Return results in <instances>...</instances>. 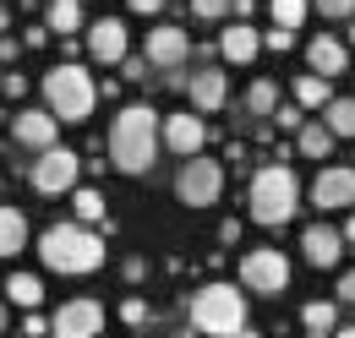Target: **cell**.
Returning a JSON list of instances; mask_svg holds the SVG:
<instances>
[{"instance_id":"obj_1","label":"cell","mask_w":355,"mask_h":338,"mask_svg":"<svg viewBox=\"0 0 355 338\" xmlns=\"http://www.w3.org/2000/svg\"><path fill=\"white\" fill-rule=\"evenodd\" d=\"M159 142H164V126L148 104H126L110 126V164L121 175H148L153 159H159Z\"/></svg>"},{"instance_id":"obj_2","label":"cell","mask_w":355,"mask_h":338,"mask_svg":"<svg viewBox=\"0 0 355 338\" xmlns=\"http://www.w3.org/2000/svg\"><path fill=\"white\" fill-rule=\"evenodd\" d=\"M39 256H44V267H55V273L83 278L93 267H104V240L93 235L88 224H49L44 235H39Z\"/></svg>"},{"instance_id":"obj_3","label":"cell","mask_w":355,"mask_h":338,"mask_svg":"<svg viewBox=\"0 0 355 338\" xmlns=\"http://www.w3.org/2000/svg\"><path fill=\"white\" fill-rule=\"evenodd\" d=\"M246 202H252V218H257L263 229L290 224L295 208H301V180H295V169H290V164H263L257 175H252Z\"/></svg>"},{"instance_id":"obj_4","label":"cell","mask_w":355,"mask_h":338,"mask_svg":"<svg viewBox=\"0 0 355 338\" xmlns=\"http://www.w3.org/2000/svg\"><path fill=\"white\" fill-rule=\"evenodd\" d=\"M93 104H98V82H93L77 60L55 66V71L44 77V109L55 115V121H88Z\"/></svg>"},{"instance_id":"obj_5","label":"cell","mask_w":355,"mask_h":338,"mask_svg":"<svg viewBox=\"0 0 355 338\" xmlns=\"http://www.w3.org/2000/svg\"><path fill=\"white\" fill-rule=\"evenodd\" d=\"M191 328L197 333H214V338H230L246 328V295L235 284H202L191 295Z\"/></svg>"},{"instance_id":"obj_6","label":"cell","mask_w":355,"mask_h":338,"mask_svg":"<svg viewBox=\"0 0 355 338\" xmlns=\"http://www.w3.org/2000/svg\"><path fill=\"white\" fill-rule=\"evenodd\" d=\"M219 191H224V169H219V159H186L180 164V175H175V197L186 202V208H214L219 202Z\"/></svg>"},{"instance_id":"obj_7","label":"cell","mask_w":355,"mask_h":338,"mask_svg":"<svg viewBox=\"0 0 355 338\" xmlns=\"http://www.w3.org/2000/svg\"><path fill=\"white\" fill-rule=\"evenodd\" d=\"M241 284H246L252 295H279V290H290V256L279 251V246L246 251L241 256Z\"/></svg>"},{"instance_id":"obj_8","label":"cell","mask_w":355,"mask_h":338,"mask_svg":"<svg viewBox=\"0 0 355 338\" xmlns=\"http://www.w3.org/2000/svg\"><path fill=\"white\" fill-rule=\"evenodd\" d=\"M77 180H83V159L71 148H49V153L33 159V191H44V197L77 191Z\"/></svg>"},{"instance_id":"obj_9","label":"cell","mask_w":355,"mask_h":338,"mask_svg":"<svg viewBox=\"0 0 355 338\" xmlns=\"http://www.w3.org/2000/svg\"><path fill=\"white\" fill-rule=\"evenodd\" d=\"M104 328V305L98 300H66L49 317V338H98Z\"/></svg>"},{"instance_id":"obj_10","label":"cell","mask_w":355,"mask_h":338,"mask_svg":"<svg viewBox=\"0 0 355 338\" xmlns=\"http://www.w3.org/2000/svg\"><path fill=\"white\" fill-rule=\"evenodd\" d=\"M350 202H355V164L317 169V180H311V208L334 213V208H350Z\"/></svg>"},{"instance_id":"obj_11","label":"cell","mask_w":355,"mask_h":338,"mask_svg":"<svg viewBox=\"0 0 355 338\" xmlns=\"http://www.w3.org/2000/svg\"><path fill=\"white\" fill-rule=\"evenodd\" d=\"M55 131H60V121H55L49 109H17V115H11V142L33 148V153H49V148H55Z\"/></svg>"},{"instance_id":"obj_12","label":"cell","mask_w":355,"mask_h":338,"mask_svg":"<svg viewBox=\"0 0 355 338\" xmlns=\"http://www.w3.org/2000/svg\"><path fill=\"white\" fill-rule=\"evenodd\" d=\"M202 142H208L202 115H191V109L164 115V148H170V153H180V159H197V153H202Z\"/></svg>"},{"instance_id":"obj_13","label":"cell","mask_w":355,"mask_h":338,"mask_svg":"<svg viewBox=\"0 0 355 338\" xmlns=\"http://www.w3.org/2000/svg\"><path fill=\"white\" fill-rule=\"evenodd\" d=\"M88 55L98 66H121L126 60V22L121 17H98L88 28Z\"/></svg>"},{"instance_id":"obj_14","label":"cell","mask_w":355,"mask_h":338,"mask_svg":"<svg viewBox=\"0 0 355 338\" xmlns=\"http://www.w3.org/2000/svg\"><path fill=\"white\" fill-rule=\"evenodd\" d=\"M142 55H148V66L175 71V66H186V55H191V39H186V28H153Z\"/></svg>"},{"instance_id":"obj_15","label":"cell","mask_w":355,"mask_h":338,"mask_svg":"<svg viewBox=\"0 0 355 338\" xmlns=\"http://www.w3.org/2000/svg\"><path fill=\"white\" fill-rule=\"evenodd\" d=\"M186 98H191V109H197V115H214V109H224V98H230L224 71H214V66L191 71V77H186Z\"/></svg>"},{"instance_id":"obj_16","label":"cell","mask_w":355,"mask_h":338,"mask_svg":"<svg viewBox=\"0 0 355 338\" xmlns=\"http://www.w3.org/2000/svg\"><path fill=\"white\" fill-rule=\"evenodd\" d=\"M301 251H306L311 267H334L345 256V229H328V224H311L301 235Z\"/></svg>"},{"instance_id":"obj_17","label":"cell","mask_w":355,"mask_h":338,"mask_svg":"<svg viewBox=\"0 0 355 338\" xmlns=\"http://www.w3.org/2000/svg\"><path fill=\"white\" fill-rule=\"evenodd\" d=\"M306 66L317 71V77H328V82H334V77L350 66V49L334 39V33H317V39L306 44Z\"/></svg>"},{"instance_id":"obj_18","label":"cell","mask_w":355,"mask_h":338,"mask_svg":"<svg viewBox=\"0 0 355 338\" xmlns=\"http://www.w3.org/2000/svg\"><path fill=\"white\" fill-rule=\"evenodd\" d=\"M219 49H224V60H235V66H252V60H257V49H263V33H257L252 22H235V28H224Z\"/></svg>"},{"instance_id":"obj_19","label":"cell","mask_w":355,"mask_h":338,"mask_svg":"<svg viewBox=\"0 0 355 338\" xmlns=\"http://www.w3.org/2000/svg\"><path fill=\"white\" fill-rule=\"evenodd\" d=\"M301 322H306V338H334L339 333V305L334 300H306Z\"/></svg>"},{"instance_id":"obj_20","label":"cell","mask_w":355,"mask_h":338,"mask_svg":"<svg viewBox=\"0 0 355 338\" xmlns=\"http://www.w3.org/2000/svg\"><path fill=\"white\" fill-rule=\"evenodd\" d=\"M28 251V218L17 208H0V256Z\"/></svg>"},{"instance_id":"obj_21","label":"cell","mask_w":355,"mask_h":338,"mask_svg":"<svg viewBox=\"0 0 355 338\" xmlns=\"http://www.w3.org/2000/svg\"><path fill=\"white\" fill-rule=\"evenodd\" d=\"M44 28H49V33H60V39H71V33L83 28V0H49Z\"/></svg>"},{"instance_id":"obj_22","label":"cell","mask_w":355,"mask_h":338,"mask_svg":"<svg viewBox=\"0 0 355 338\" xmlns=\"http://www.w3.org/2000/svg\"><path fill=\"white\" fill-rule=\"evenodd\" d=\"M295 148H301V159H328L334 153V131L322 126V121H306V126L295 131Z\"/></svg>"},{"instance_id":"obj_23","label":"cell","mask_w":355,"mask_h":338,"mask_svg":"<svg viewBox=\"0 0 355 338\" xmlns=\"http://www.w3.org/2000/svg\"><path fill=\"white\" fill-rule=\"evenodd\" d=\"M295 104H301V109H328V104H334V87H328V77H317V71L295 77Z\"/></svg>"},{"instance_id":"obj_24","label":"cell","mask_w":355,"mask_h":338,"mask_svg":"<svg viewBox=\"0 0 355 338\" xmlns=\"http://www.w3.org/2000/svg\"><path fill=\"white\" fill-rule=\"evenodd\" d=\"M6 295H11V305H22V311H39L44 284H39L33 273H11V278H6Z\"/></svg>"},{"instance_id":"obj_25","label":"cell","mask_w":355,"mask_h":338,"mask_svg":"<svg viewBox=\"0 0 355 338\" xmlns=\"http://www.w3.org/2000/svg\"><path fill=\"white\" fill-rule=\"evenodd\" d=\"M71 208H77V224H110L104 218V191H93V186L71 191Z\"/></svg>"},{"instance_id":"obj_26","label":"cell","mask_w":355,"mask_h":338,"mask_svg":"<svg viewBox=\"0 0 355 338\" xmlns=\"http://www.w3.org/2000/svg\"><path fill=\"white\" fill-rule=\"evenodd\" d=\"M322 126L334 131V136H350L355 142V98H334V104L322 109Z\"/></svg>"},{"instance_id":"obj_27","label":"cell","mask_w":355,"mask_h":338,"mask_svg":"<svg viewBox=\"0 0 355 338\" xmlns=\"http://www.w3.org/2000/svg\"><path fill=\"white\" fill-rule=\"evenodd\" d=\"M246 115H279V87L257 77V82L246 87Z\"/></svg>"},{"instance_id":"obj_28","label":"cell","mask_w":355,"mask_h":338,"mask_svg":"<svg viewBox=\"0 0 355 338\" xmlns=\"http://www.w3.org/2000/svg\"><path fill=\"white\" fill-rule=\"evenodd\" d=\"M306 22V0H273V28H301Z\"/></svg>"},{"instance_id":"obj_29","label":"cell","mask_w":355,"mask_h":338,"mask_svg":"<svg viewBox=\"0 0 355 338\" xmlns=\"http://www.w3.org/2000/svg\"><path fill=\"white\" fill-rule=\"evenodd\" d=\"M191 11H197V17H208V22H219V17L235 11V0H191Z\"/></svg>"},{"instance_id":"obj_30","label":"cell","mask_w":355,"mask_h":338,"mask_svg":"<svg viewBox=\"0 0 355 338\" xmlns=\"http://www.w3.org/2000/svg\"><path fill=\"white\" fill-rule=\"evenodd\" d=\"M273 121H279L284 131H301V126H306V115H301V104H279V115H273Z\"/></svg>"},{"instance_id":"obj_31","label":"cell","mask_w":355,"mask_h":338,"mask_svg":"<svg viewBox=\"0 0 355 338\" xmlns=\"http://www.w3.org/2000/svg\"><path fill=\"white\" fill-rule=\"evenodd\" d=\"M121 322H126V328H142V322H148V300H126V305H121Z\"/></svg>"},{"instance_id":"obj_32","label":"cell","mask_w":355,"mask_h":338,"mask_svg":"<svg viewBox=\"0 0 355 338\" xmlns=\"http://www.w3.org/2000/svg\"><path fill=\"white\" fill-rule=\"evenodd\" d=\"M322 17H355V0H311Z\"/></svg>"},{"instance_id":"obj_33","label":"cell","mask_w":355,"mask_h":338,"mask_svg":"<svg viewBox=\"0 0 355 338\" xmlns=\"http://www.w3.org/2000/svg\"><path fill=\"white\" fill-rule=\"evenodd\" d=\"M22 333L28 338H49V322L39 317V311H28V317H22Z\"/></svg>"},{"instance_id":"obj_34","label":"cell","mask_w":355,"mask_h":338,"mask_svg":"<svg viewBox=\"0 0 355 338\" xmlns=\"http://www.w3.org/2000/svg\"><path fill=\"white\" fill-rule=\"evenodd\" d=\"M263 44H268V49H290V44H295V33H290V28H268Z\"/></svg>"},{"instance_id":"obj_35","label":"cell","mask_w":355,"mask_h":338,"mask_svg":"<svg viewBox=\"0 0 355 338\" xmlns=\"http://www.w3.org/2000/svg\"><path fill=\"white\" fill-rule=\"evenodd\" d=\"M121 66H126V77H132V82H142V77H148V55H126Z\"/></svg>"},{"instance_id":"obj_36","label":"cell","mask_w":355,"mask_h":338,"mask_svg":"<svg viewBox=\"0 0 355 338\" xmlns=\"http://www.w3.org/2000/svg\"><path fill=\"white\" fill-rule=\"evenodd\" d=\"M22 44H28V49H44V44H49V28H28V33H22Z\"/></svg>"},{"instance_id":"obj_37","label":"cell","mask_w":355,"mask_h":338,"mask_svg":"<svg viewBox=\"0 0 355 338\" xmlns=\"http://www.w3.org/2000/svg\"><path fill=\"white\" fill-rule=\"evenodd\" d=\"M339 300H345V305H355V267L339 278Z\"/></svg>"},{"instance_id":"obj_38","label":"cell","mask_w":355,"mask_h":338,"mask_svg":"<svg viewBox=\"0 0 355 338\" xmlns=\"http://www.w3.org/2000/svg\"><path fill=\"white\" fill-rule=\"evenodd\" d=\"M126 6H132V11H142V17H148V11H164L170 0H126Z\"/></svg>"},{"instance_id":"obj_39","label":"cell","mask_w":355,"mask_h":338,"mask_svg":"<svg viewBox=\"0 0 355 338\" xmlns=\"http://www.w3.org/2000/svg\"><path fill=\"white\" fill-rule=\"evenodd\" d=\"M6 60H17V39H11V33L0 39V66H6Z\"/></svg>"},{"instance_id":"obj_40","label":"cell","mask_w":355,"mask_h":338,"mask_svg":"<svg viewBox=\"0 0 355 338\" xmlns=\"http://www.w3.org/2000/svg\"><path fill=\"white\" fill-rule=\"evenodd\" d=\"M345 246L355 251V213H350V224H345Z\"/></svg>"},{"instance_id":"obj_41","label":"cell","mask_w":355,"mask_h":338,"mask_svg":"<svg viewBox=\"0 0 355 338\" xmlns=\"http://www.w3.org/2000/svg\"><path fill=\"white\" fill-rule=\"evenodd\" d=\"M230 338H263V333H257V328H252V322H246V328H241V333H230Z\"/></svg>"},{"instance_id":"obj_42","label":"cell","mask_w":355,"mask_h":338,"mask_svg":"<svg viewBox=\"0 0 355 338\" xmlns=\"http://www.w3.org/2000/svg\"><path fill=\"white\" fill-rule=\"evenodd\" d=\"M334 338H355V322H339V333Z\"/></svg>"},{"instance_id":"obj_43","label":"cell","mask_w":355,"mask_h":338,"mask_svg":"<svg viewBox=\"0 0 355 338\" xmlns=\"http://www.w3.org/2000/svg\"><path fill=\"white\" fill-rule=\"evenodd\" d=\"M6 28H11V11H6V6H0V39H6Z\"/></svg>"},{"instance_id":"obj_44","label":"cell","mask_w":355,"mask_h":338,"mask_svg":"<svg viewBox=\"0 0 355 338\" xmlns=\"http://www.w3.org/2000/svg\"><path fill=\"white\" fill-rule=\"evenodd\" d=\"M0 333H6V305H0Z\"/></svg>"},{"instance_id":"obj_45","label":"cell","mask_w":355,"mask_h":338,"mask_svg":"<svg viewBox=\"0 0 355 338\" xmlns=\"http://www.w3.org/2000/svg\"><path fill=\"white\" fill-rule=\"evenodd\" d=\"M350 44H355V17H350Z\"/></svg>"},{"instance_id":"obj_46","label":"cell","mask_w":355,"mask_h":338,"mask_svg":"<svg viewBox=\"0 0 355 338\" xmlns=\"http://www.w3.org/2000/svg\"><path fill=\"white\" fill-rule=\"evenodd\" d=\"M0 87H6V71H0Z\"/></svg>"},{"instance_id":"obj_47","label":"cell","mask_w":355,"mask_h":338,"mask_svg":"<svg viewBox=\"0 0 355 338\" xmlns=\"http://www.w3.org/2000/svg\"><path fill=\"white\" fill-rule=\"evenodd\" d=\"M350 311H355V305H350Z\"/></svg>"}]
</instances>
